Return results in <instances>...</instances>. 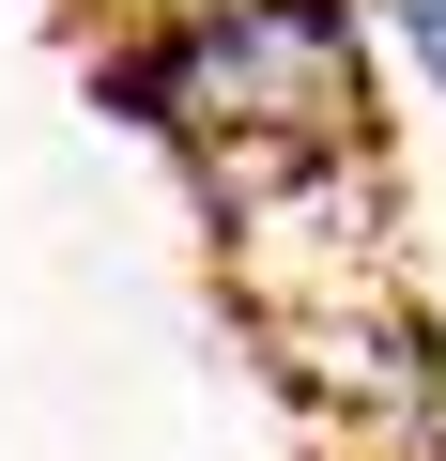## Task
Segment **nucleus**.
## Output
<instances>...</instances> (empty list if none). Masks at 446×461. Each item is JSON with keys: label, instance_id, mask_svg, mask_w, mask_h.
Wrapping results in <instances>:
<instances>
[{"label": "nucleus", "instance_id": "1", "mask_svg": "<svg viewBox=\"0 0 446 461\" xmlns=\"http://www.w3.org/2000/svg\"><path fill=\"white\" fill-rule=\"evenodd\" d=\"M93 93H108L139 139H169L215 200L354 169L369 123H385V93H369V16H354V0H185V16L93 47Z\"/></svg>", "mask_w": 446, "mask_h": 461}, {"label": "nucleus", "instance_id": "2", "mask_svg": "<svg viewBox=\"0 0 446 461\" xmlns=\"http://www.w3.org/2000/svg\"><path fill=\"white\" fill-rule=\"evenodd\" d=\"M385 32H400V47H415V77L446 93V0H385Z\"/></svg>", "mask_w": 446, "mask_h": 461}, {"label": "nucleus", "instance_id": "3", "mask_svg": "<svg viewBox=\"0 0 446 461\" xmlns=\"http://www.w3.org/2000/svg\"><path fill=\"white\" fill-rule=\"evenodd\" d=\"M47 16H77V32L108 47V32H154V16H185V0H47Z\"/></svg>", "mask_w": 446, "mask_h": 461}]
</instances>
